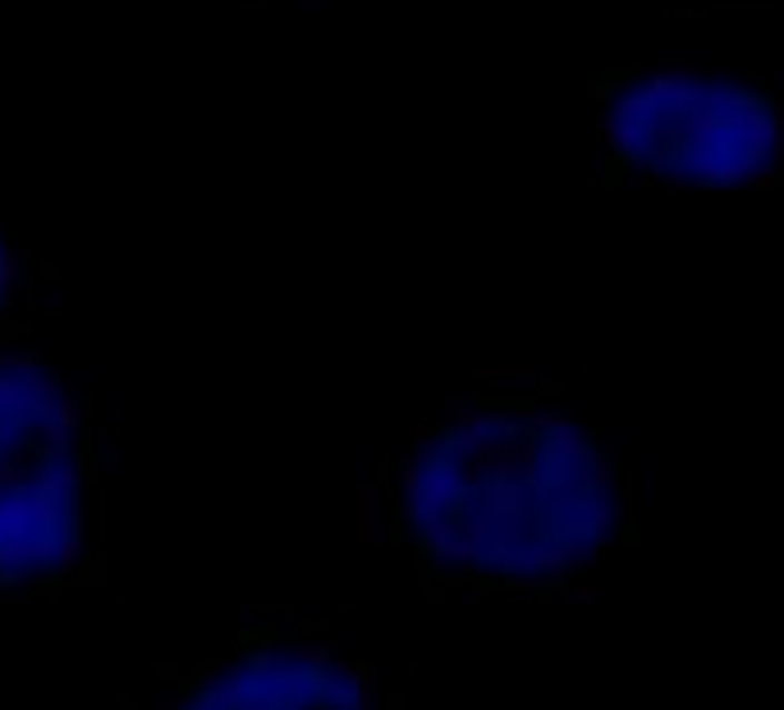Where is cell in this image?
Returning <instances> with one entry per match:
<instances>
[{
    "label": "cell",
    "instance_id": "7a4b0ae2",
    "mask_svg": "<svg viewBox=\"0 0 784 710\" xmlns=\"http://www.w3.org/2000/svg\"><path fill=\"white\" fill-rule=\"evenodd\" d=\"M477 399L487 403H528L537 394V367H523V362H496V367H482L477 371Z\"/></svg>",
    "mask_w": 784,
    "mask_h": 710
},
{
    "label": "cell",
    "instance_id": "30bf717a",
    "mask_svg": "<svg viewBox=\"0 0 784 710\" xmlns=\"http://www.w3.org/2000/svg\"><path fill=\"white\" fill-rule=\"evenodd\" d=\"M14 601H23V596H14L10 587H0V606H14Z\"/></svg>",
    "mask_w": 784,
    "mask_h": 710
},
{
    "label": "cell",
    "instance_id": "9c48e42d",
    "mask_svg": "<svg viewBox=\"0 0 784 710\" xmlns=\"http://www.w3.org/2000/svg\"><path fill=\"white\" fill-rule=\"evenodd\" d=\"M175 679H179V692H193V688H207L216 679V664H179L175 669Z\"/></svg>",
    "mask_w": 784,
    "mask_h": 710
},
{
    "label": "cell",
    "instance_id": "8992f818",
    "mask_svg": "<svg viewBox=\"0 0 784 710\" xmlns=\"http://www.w3.org/2000/svg\"><path fill=\"white\" fill-rule=\"evenodd\" d=\"M559 596H565L569 606H596V601H602V587H596V569H587V573H569L565 582H559Z\"/></svg>",
    "mask_w": 784,
    "mask_h": 710
},
{
    "label": "cell",
    "instance_id": "8fae6325",
    "mask_svg": "<svg viewBox=\"0 0 784 710\" xmlns=\"http://www.w3.org/2000/svg\"><path fill=\"white\" fill-rule=\"evenodd\" d=\"M166 710H179V701H170V706H166Z\"/></svg>",
    "mask_w": 784,
    "mask_h": 710
},
{
    "label": "cell",
    "instance_id": "52a82bcc",
    "mask_svg": "<svg viewBox=\"0 0 784 710\" xmlns=\"http://www.w3.org/2000/svg\"><path fill=\"white\" fill-rule=\"evenodd\" d=\"M289 651H294L298 660H304L308 669H326V664L335 660L330 642H326V638H308V632H304V638H289Z\"/></svg>",
    "mask_w": 784,
    "mask_h": 710
},
{
    "label": "cell",
    "instance_id": "5b68a950",
    "mask_svg": "<svg viewBox=\"0 0 784 710\" xmlns=\"http://www.w3.org/2000/svg\"><path fill=\"white\" fill-rule=\"evenodd\" d=\"M19 293H23V257L14 252V243L6 234H0V321L14 312Z\"/></svg>",
    "mask_w": 784,
    "mask_h": 710
},
{
    "label": "cell",
    "instance_id": "ba28073f",
    "mask_svg": "<svg viewBox=\"0 0 784 710\" xmlns=\"http://www.w3.org/2000/svg\"><path fill=\"white\" fill-rule=\"evenodd\" d=\"M477 601H482V606H533L537 591H523V587H487V591H477Z\"/></svg>",
    "mask_w": 784,
    "mask_h": 710
},
{
    "label": "cell",
    "instance_id": "277c9868",
    "mask_svg": "<svg viewBox=\"0 0 784 710\" xmlns=\"http://www.w3.org/2000/svg\"><path fill=\"white\" fill-rule=\"evenodd\" d=\"M83 541H88L92 550H106L110 541H116V491H110V486H88Z\"/></svg>",
    "mask_w": 784,
    "mask_h": 710
},
{
    "label": "cell",
    "instance_id": "3957f363",
    "mask_svg": "<svg viewBox=\"0 0 784 710\" xmlns=\"http://www.w3.org/2000/svg\"><path fill=\"white\" fill-rule=\"evenodd\" d=\"M395 500L386 481H367L358 491V541L363 546H381L395 537Z\"/></svg>",
    "mask_w": 784,
    "mask_h": 710
},
{
    "label": "cell",
    "instance_id": "6da1fadb",
    "mask_svg": "<svg viewBox=\"0 0 784 710\" xmlns=\"http://www.w3.org/2000/svg\"><path fill=\"white\" fill-rule=\"evenodd\" d=\"M596 142L615 174L647 189H780L784 110L743 79L684 60L628 69L596 92Z\"/></svg>",
    "mask_w": 784,
    "mask_h": 710
}]
</instances>
